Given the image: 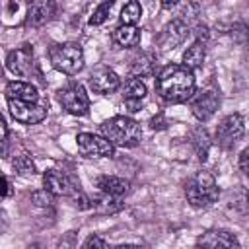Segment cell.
Wrapping results in <instances>:
<instances>
[{
	"mask_svg": "<svg viewBox=\"0 0 249 249\" xmlns=\"http://www.w3.org/2000/svg\"><path fill=\"white\" fill-rule=\"evenodd\" d=\"M245 132V121H243V115L239 113H233V115H228L226 119H222V123L218 124V130H216V140L222 148L230 150L237 144V140L243 136Z\"/></svg>",
	"mask_w": 249,
	"mask_h": 249,
	"instance_id": "9",
	"label": "cell"
},
{
	"mask_svg": "<svg viewBox=\"0 0 249 249\" xmlns=\"http://www.w3.org/2000/svg\"><path fill=\"white\" fill-rule=\"evenodd\" d=\"M140 16H142V8H140V4L138 2H128L124 8H123V12H121V23H124V25H134L138 19H140Z\"/></svg>",
	"mask_w": 249,
	"mask_h": 249,
	"instance_id": "22",
	"label": "cell"
},
{
	"mask_svg": "<svg viewBox=\"0 0 249 249\" xmlns=\"http://www.w3.org/2000/svg\"><path fill=\"white\" fill-rule=\"evenodd\" d=\"M95 187L105 193V195H111V196H124L130 189L128 181L123 179V177H117V175H99L95 179Z\"/></svg>",
	"mask_w": 249,
	"mask_h": 249,
	"instance_id": "18",
	"label": "cell"
},
{
	"mask_svg": "<svg viewBox=\"0 0 249 249\" xmlns=\"http://www.w3.org/2000/svg\"><path fill=\"white\" fill-rule=\"evenodd\" d=\"M43 185L53 196H72L76 191H80V181H76L72 175L58 171V169L45 171Z\"/></svg>",
	"mask_w": 249,
	"mask_h": 249,
	"instance_id": "7",
	"label": "cell"
},
{
	"mask_svg": "<svg viewBox=\"0 0 249 249\" xmlns=\"http://www.w3.org/2000/svg\"><path fill=\"white\" fill-rule=\"evenodd\" d=\"M189 35V27L187 23H183L181 19H173L171 23H167L160 37H158V45L161 51H169V49H175L177 45H181Z\"/></svg>",
	"mask_w": 249,
	"mask_h": 249,
	"instance_id": "12",
	"label": "cell"
},
{
	"mask_svg": "<svg viewBox=\"0 0 249 249\" xmlns=\"http://www.w3.org/2000/svg\"><path fill=\"white\" fill-rule=\"evenodd\" d=\"M8 193H10V183L4 175H0V198H4Z\"/></svg>",
	"mask_w": 249,
	"mask_h": 249,
	"instance_id": "31",
	"label": "cell"
},
{
	"mask_svg": "<svg viewBox=\"0 0 249 249\" xmlns=\"http://www.w3.org/2000/svg\"><path fill=\"white\" fill-rule=\"evenodd\" d=\"M6 99H19V101H31V103H39L45 101V97L39 93V89L31 84V82H10L6 86Z\"/></svg>",
	"mask_w": 249,
	"mask_h": 249,
	"instance_id": "16",
	"label": "cell"
},
{
	"mask_svg": "<svg viewBox=\"0 0 249 249\" xmlns=\"http://www.w3.org/2000/svg\"><path fill=\"white\" fill-rule=\"evenodd\" d=\"M218 105H220V99H218V95H216L214 91H200V93L193 99L191 111H193V115H195L198 121H208V119L216 113Z\"/></svg>",
	"mask_w": 249,
	"mask_h": 249,
	"instance_id": "15",
	"label": "cell"
},
{
	"mask_svg": "<svg viewBox=\"0 0 249 249\" xmlns=\"http://www.w3.org/2000/svg\"><path fill=\"white\" fill-rule=\"evenodd\" d=\"M78 152L84 158H111L115 154V146L101 134H91V132H82L76 136Z\"/></svg>",
	"mask_w": 249,
	"mask_h": 249,
	"instance_id": "6",
	"label": "cell"
},
{
	"mask_svg": "<svg viewBox=\"0 0 249 249\" xmlns=\"http://www.w3.org/2000/svg\"><path fill=\"white\" fill-rule=\"evenodd\" d=\"M0 76H2V66H0Z\"/></svg>",
	"mask_w": 249,
	"mask_h": 249,
	"instance_id": "34",
	"label": "cell"
},
{
	"mask_svg": "<svg viewBox=\"0 0 249 249\" xmlns=\"http://www.w3.org/2000/svg\"><path fill=\"white\" fill-rule=\"evenodd\" d=\"M247 156H249L247 150H243V152L239 154V169H241L243 175H247V171H249V169H247Z\"/></svg>",
	"mask_w": 249,
	"mask_h": 249,
	"instance_id": "30",
	"label": "cell"
},
{
	"mask_svg": "<svg viewBox=\"0 0 249 249\" xmlns=\"http://www.w3.org/2000/svg\"><path fill=\"white\" fill-rule=\"evenodd\" d=\"M6 154H8V126L4 117L0 115V156H6Z\"/></svg>",
	"mask_w": 249,
	"mask_h": 249,
	"instance_id": "28",
	"label": "cell"
},
{
	"mask_svg": "<svg viewBox=\"0 0 249 249\" xmlns=\"http://www.w3.org/2000/svg\"><path fill=\"white\" fill-rule=\"evenodd\" d=\"M204 56H206V49H204V41H195L185 53H183V66H187L189 70H198L204 64Z\"/></svg>",
	"mask_w": 249,
	"mask_h": 249,
	"instance_id": "19",
	"label": "cell"
},
{
	"mask_svg": "<svg viewBox=\"0 0 249 249\" xmlns=\"http://www.w3.org/2000/svg\"><path fill=\"white\" fill-rule=\"evenodd\" d=\"M113 2H115V0H101V4L95 8L93 16L89 18V23H91V25H101V23L107 19V16H109V12H111V8H113Z\"/></svg>",
	"mask_w": 249,
	"mask_h": 249,
	"instance_id": "25",
	"label": "cell"
},
{
	"mask_svg": "<svg viewBox=\"0 0 249 249\" xmlns=\"http://www.w3.org/2000/svg\"><path fill=\"white\" fill-rule=\"evenodd\" d=\"M179 4V0H161V6L165 8V10H171V8H175Z\"/></svg>",
	"mask_w": 249,
	"mask_h": 249,
	"instance_id": "32",
	"label": "cell"
},
{
	"mask_svg": "<svg viewBox=\"0 0 249 249\" xmlns=\"http://www.w3.org/2000/svg\"><path fill=\"white\" fill-rule=\"evenodd\" d=\"M58 101L60 105L70 113V115H86L89 111V97L80 84H70L64 89L58 91Z\"/></svg>",
	"mask_w": 249,
	"mask_h": 249,
	"instance_id": "8",
	"label": "cell"
},
{
	"mask_svg": "<svg viewBox=\"0 0 249 249\" xmlns=\"http://www.w3.org/2000/svg\"><path fill=\"white\" fill-rule=\"evenodd\" d=\"M89 86L95 93L105 95V93H113L119 86H121V78L117 76V72H113L107 66H97L91 70L89 74Z\"/></svg>",
	"mask_w": 249,
	"mask_h": 249,
	"instance_id": "11",
	"label": "cell"
},
{
	"mask_svg": "<svg viewBox=\"0 0 249 249\" xmlns=\"http://www.w3.org/2000/svg\"><path fill=\"white\" fill-rule=\"evenodd\" d=\"M31 200H33L37 206H51V204H53V195H51L47 189L35 191V193L31 195Z\"/></svg>",
	"mask_w": 249,
	"mask_h": 249,
	"instance_id": "27",
	"label": "cell"
},
{
	"mask_svg": "<svg viewBox=\"0 0 249 249\" xmlns=\"http://www.w3.org/2000/svg\"><path fill=\"white\" fill-rule=\"evenodd\" d=\"M185 196L191 206L195 208H206L214 204L220 196L216 179L208 171H196L187 183H185Z\"/></svg>",
	"mask_w": 249,
	"mask_h": 249,
	"instance_id": "3",
	"label": "cell"
},
{
	"mask_svg": "<svg viewBox=\"0 0 249 249\" xmlns=\"http://www.w3.org/2000/svg\"><path fill=\"white\" fill-rule=\"evenodd\" d=\"M93 204L97 206L99 212H115V210H119V208L123 206L121 196H111V195H105V193H103V196H101L99 200H95ZM93 204H91V206H93Z\"/></svg>",
	"mask_w": 249,
	"mask_h": 249,
	"instance_id": "24",
	"label": "cell"
},
{
	"mask_svg": "<svg viewBox=\"0 0 249 249\" xmlns=\"http://www.w3.org/2000/svg\"><path fill=\"white\" fill-rule=\"evenodd\" d=\"M152 58L150 56H142V58H138L136 62H134V66H132V72L134 74H140V76H148V74H152Z\"/></svg>",
	"mask_w": 249,
	"mask_h": 249,
	"instance_id": "26",
	"label": "cell"
},
{
	"mask_svg": "<svg viewBox=\"0 0 249 249\" xmlns=\"http://www.w3.org/2000/svg\"><path fill=\"white\" fill-rule=\"evenodd\" d=\"M84 247H86V249H89V247L105 249V247H107V241H105L103 237H99V235H89V237L84 241Z\"/></svg>",
	"mask_w": 249,
	"mask_h": 249,
	"instance_id": "29",
	"label": "cell"
},
{
	"mask_svg": "<svg viewBox=\"0 0 249 249\" xmlns=\"http://www.w3.org/2000/svg\"><path fill=\"white\" fill-rule=\"evenodd\" d=\"M49 58L58 72L68 76H74L84 68V51L78 43L53 45L49 49Z\"/></svg>",
	"mask_w": 249,
	"mask_h": 249,
	"instance_id": "4",
	"label": "cell"
},
{
	"mask_svg": "<svg viewBox=\"0 0 249 249\" xmlns=\"http://www.w3.org/2000/svg\"><path fill=\"white\" fill-rule=\"evenodd\" d=\"M54 12H56V6L53 0H31L27 8L25 23L31 27H41L53 19Z\"/></svg>",
	"mask_w": 249,
	"mask_h": 249,
	"instance_id": "14",
	"label": "cell"
},
{
	"mask_svg": "<svg viewBox=\"0 0 249 249\" xmlns=\"http://www.w3.org/2000/svg\"><path fill=\"white\" fill-rule=\"evenodd\" d=\"M12 165H14V169H16L18 175H23V177L35 175V163H33L31 158H27V156H18V158H14Z\"/></svg>",
	"mask_w": 249,
	"mask_h": 249,
	"instance_id": "23",
	"label": "cell"
},
{
	"mask_svg": "<svg viewBox=\"0 0 249 249\" xmlns=\"http://www.w3.org/2000/svg\"><path fill=\"white\" fill-rule=\"evenodd\" d=\"M113 41L121 47H134L140 41V31L136 29V25H124L121 23L115 31H113Z\"/></svg>",
	"mask_w": 249,
	"mask_h": 249,
	"instance_id": "20",
	"label": "cell"
},
{
	"mask_svg": "<svg viewBox=\"0 0 249 249\" xmlns=\"http://www.w3.org/2000/svg\"><path fill=\"white\" fill-rule=\"evenodd\" d=\"M8 109L12 113V117L21 123V124H37L47 117L49 111V103L39 101V103H31V101H19V99H8Z\"/></svg>",
	"mask_w": 249,
	"mask_h": 249,
	"instance_id": "5",
	"label": "cell"
},
{
	"mask_svg": "<svg viewBox=\"0 0 249 249\" xmlns=\"http://www.w3.org/2000/svg\"><path fill=\"white\" fill-rule=\"evenodd\" d=\"M2 228H4V214H2V210H0V231H2Z\"/></svg>",
	"mask_w": 249,
	"mask_h": 249,
	"instance_id": "33",
	"label": "cell"
},
{
	"mask_svg": "<svg viewBox=\"0 0 249 249\" xmlns=\"http://www.w3.org/2000/svg\"><path fill=\"white\" fill-rule=\"evenodd\" d=\"M99 130L113 146H121V148L136 146L142 138L140 124L134 119H128V117H123V115L111 117L109 121H105L99 126Z\"/></svg>",
	"mask_w": 249,
	"mask_h": 249,
	"instance_id": "2",
	"label": "cell"
},
{
	"mask_svg": "<svg viewBox=\"0 0 249 249\" xmlns=\"http://www.w3.org/2000/svg\"><path fill=\"white\" fill-rule=\"evenodd\" d=\"M196 245L210 247V249H237L239 247V241L228 230H210V231L202 233L196 239Z\"/></svg>",
	"mask_w": 249,
	"mask_h": 249,
	"instance_id": "13",
	"label": "cell"
},
{
	"mask_svg": "<svg viewBox=\"0 0 249 249\" xmlns=\"http://www.w3.org/2000/svg\"><path fill=\"white\" fill-rule=\"evenodd\" d=\"M189 138H191V144H193V148H195L198 160L204 161L206 156H208V150H210V136H208L206 128H202V126L193 128L191 134H189Z\"/></svg>",
	"mask_w": 249,
	"mask_h": 249,
	"instance_id": "21",
	"label": "cell"
},
{
	"mask_svg": "<svg viewBox=\"0 0 249 249\" xmlns=\"http://www.w3.org/2000/svg\"><path fill=\"white\" fill-rule=\"evenodd\" d=\"M195 76L183 64H167L161 68L156 80V89L161 99L169 103H183L195 93Z\"/></svg>",
	"mask_w": 249,
	"mask_h": 249,
	"instance_id": "1",
	"label": "cell"
},
{
	"mask_svg": "<svg viewBox=\"0 0 249 249\" xmlns=\"http://www.w3.org/2000/svg\"><path fill=\"white\" fill-rule=\"evenodd\" d=\"M6 64L10 68L12 74L19 76V78H29L35 72V60H33V51L29 45H23L16 51L8 53Z\"/></svg>",
	"mask_w": 249,
	"mask_h": 249,
	"instance_id": "10",
	"label": "cell"
},
{
	"mask_svg": "<svg viewBox=\"0 0 249 249\" xmlns=\"http://www.w3.org/2000/svg\"><path fill=\"white\" fill-rule=\"evenodd\" d=\"M123 97L128 105V111H140L142 99L146 97V86L140 78H128L123 86Z\"/></svg>",
	"mask_w": 249,
	"mask_h": 249,
	"instance_id": "17",
	"label": "cell"
}]
</instances>
